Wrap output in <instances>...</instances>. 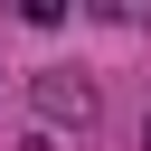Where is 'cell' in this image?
Masks as SVG:
<instances>
[{
	"label": "cell",
	"instance_id": "6da1fadb",
	"mask_svg": "<svg viewBox=\"0 0 151 151\" xmlns=\"http://www.w3.org/2000/svg\"><path fill=\"white\" fill-rule=\"evenodd\" d=\"M28 94H38V113H47V123H76V132L94 123V85H85V76H66V66H47Z\"/></svg>",
	"mask_w": 151,
	"mask_h": 151
},
{
	"label": "cell",
	"instance_id": "7a4b0ae2",
	"mask_svg": "<svg viewBox=\"0 0 151 151\" xmlns=\"http://www.w3.org/2000/svg\"><path fill=\"white\" fill-rule=\"evenodd\" d=\"M142 151H151V123H142Z\"/></svg>",
	"mask_w": 151,
	"mask_h": 151
}]
</instances>
